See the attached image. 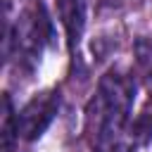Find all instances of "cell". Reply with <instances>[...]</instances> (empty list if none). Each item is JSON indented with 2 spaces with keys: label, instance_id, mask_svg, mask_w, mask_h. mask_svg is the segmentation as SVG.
<instances>
[{
  "label": "cell",
  "instance_id": "cell-1",
  "mask_svg": "<svg viewBox=\"0 0 152 152\" xmlns=\"http://www.w3.org/2000/svg\"><path fill=\"white\" fill-rule=\"evenodd\" d=\"M135 100V83L119 71H107L100 78L97 93L86 109V126L95 140V150L124 152L121 140L126 135L128 116Z\"/></svg>",
  "mask_w": 152,
  "mask_h": 152
},
{
  "label": "cell",
  "instance_id": "cell-2",
  "mask_svg": "<svg viewBox=\"0 0 152 152\" xmlns=\"http://www.w3.org/2000/svg\"><path fill=\"white\" fill-rule=\"evenodd\" d=\"M50 38L52 24L40 2H17L14 7V0H2V52L7 62L17 55V62L33 66Z\"/></svg>",
  "mask_w": 152,
  "mask_h": 152
},
{
  "label": "cell",
  "instance_id": "cell-3",
  "mask_svg": "<svg viewBox=\"0 0 152 152\" xmlns=\"http://www.w3.org/2000/svg\"><path fill=\"white\" fill-rule=\"evenodd\" d=\"M59 90H45V93H38L33 95L24 107L21 112L17 114V131H19V138L24 140H36L40 138L48 126L52 124V119L57 116L59 112Z\"/></svg>",
  "mask_w": 152,
  "mask_h": 152
},
{
  "label": "cell",
  "instance_id": "cell-4",
  "mask_svg": "<svg viewBox=\"0 0 152 152\" xmlns=\"http://www.w3.org/2000/svg\"><path fill=\"white\" fill-rule=\"evenodd\" d=\"M2 152H12L14 150V140L19 138L17 131V114L12 109V100L10 95H2Z\"/></svg>",
  "mask_w": 152,
  "mask_h": 152
},
{
  "label": "cell",
  "instance_id": "cell-5",
  "mask_svg": "<svg viewBox=\"0 0 152 152\" xmlns=\"http://www.w3.org/2000/svg\"><path fill=\"white\" fill-rule=\"evenodd\" d=\"M95 152H109V150H95Z\"/></svg>",
  "mask_w": 152,
  "mask_h": 152
}]
</instances>
